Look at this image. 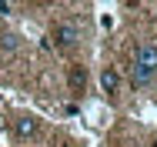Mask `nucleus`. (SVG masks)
Instances as JSON below:
<instances>
[{
	"label": "nucleus",
	"mask_w": 157,
	"mask_h": 147,
	"mask_svg": "<svg viewBox=\"0 0 157 147\" xmlns=\"http://www.w3.org/2000/svg\"><path fill=\"white\" fill-rule=\"evenodd\" d=\"M154 74H157V44H140L137 64H134V84H147Z\"/></svg>",
	"instance_id": "1"
},
{
	"label": "nucleus",
	"mask_w": 157,
	"mask_h": 147,
	"mask_svg": "<svg viewBox=\"0 0 157 147\" xmlns=\"http://www.w3.org/2000/svg\"><path fill=\"white\" fill-rule=\"evenodd\" d=\"M37 130H40V127H37V120H33V117H17V120H13V134H17L20 141L37 137Z\"/></svg>",
	"instance_id": "2"
},
{
	"label": "nucleus",
	"mask_w": 157,
	"mask_h": 147,
	"mask_svg": "<svg viewBox=\"0 0 157 147\" xmlns=\"http://www.w3.org/2000/svg\"><path fill=\"white\" fill-rule=\"evenodd\" d=\"M50 37H54L60 47H70V44H77V27H70V24H57Z\"/></svg>",
	"instance_id": "3"
},
{
	"label": "nucleus",
	"mask_w": 157,
	"mask_h": 147,
	"mask_svg": "<svg viewBox=\"0 0 157 147\" xmlns=\"http://www.w3.org/2000/svg\"><path fill=\"white\" fill-rule=\"evenodd\" d=\"M67 80H70V90H74V94H84V87H87V70H84L80 64H74L70 74H67Z\"/></svg>",
	"instance_id": "4"
},
{
	"label": "nucleus",
	"mask_w": 157,
	"mask_h": 147,
	"mask_svg": "<svg viewBox=\"0 0 157 147\" xmlns=\"http://www.w3.org/2000/svg\"><path fill=\"white\" fill-rule=\"evenodd\" d=\"M100 87L107 90V94H117V87H121V74H117L114 67H104V70H100Z\"/></svg>",
	"instance_id": "5"
},
{
	"label": "nucleus",
	"mask_w": 157,
	"mask_h": 147,
	"mask_svg": "<svg viewBox=\"0 0 157 147\" xmlns=\"http://www.w3.org/2000/svg\"><path fill=\"white\" fill-rule=\"evenodd\" d=\"M17 47H20L17 33H0V54H17Z\"/></svg>",
	"instance_id": "6"
},
{
	"label": "nucleus",
	"mask_w": 157,
	"mask_h": 147,
	"mask_svg": "<svg viewBox=\"0 0 157 147\" xmlns=\"http://www.w3.org/2000/svg\"><path fill=\"white\" fill-rule=\"evenodd\" d=\"M151 147H157V137H154V144H151Z\"/></svg>",
	"instance_id": "7"
}]
</instances>
